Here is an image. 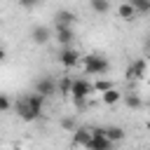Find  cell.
<instances>
[{
    "mask_svg": "<svg viewBox=\"0 0 150 150\" xmlns=\"http://www.w3.org/2000/svg\"><path fill=\"white\" fill-rule=\"evenodd\" d=\"M61 129H63V131H75V129H77L75 117H63V120H61Z\"/></svg>",
    "mask_w": 150,
    "mask_h": 150,
    "instance_id": "ac0fdd59",
    "label": "cell"
},
{
    "mask_svg": "<svg viewBox=\"0 0 150 150\" xmlns=\"http://www.w3.org/2000/svg\"><path fill=\"white\" fill-rule=\"evenodd\" d=\"M35 94H40L42 98H49L56 94V80L52 75H42L35 80Z\"/></svg>",
    "mask_w": 150,
    "mask_h": 150,
    "instance_id": "5b68a950",
    "label": "cell"
},
{
    "mask_svg": "<svg viewBox=\"0 0 150 150\" xmlns=\"http://www.w3.org/2000/svg\"><path fill=\"white\" fill-rule=\"evenodd\" d=\"M54 38H56L59 45H63V47H73L75 30H73V26H54Z\"/></svg>",
    "mask_w": 150,
    "mask_h": 150,
    "instance_id": "52a82bcc",
    "label": "cell"
},
{
    "mask_svg": "<svg viewBox=\"0 0 150 150\" xmlns=\"http://www.w3.org/2000/svg\"><path fill=\"white\" fill-rule=\"evenodd\" d=\"M77 16L70 9H56L54 12V26H75Z\"/></svg>",
    "mask_w": 150,
    "mask_h": 150,
    "instance_id": "ba28073f",
    "label": "cell"
},
{
    "mask_svg": "<svg viewBox=\"0 0 150 150\" xmlns=\"http://www.w3.org/2000/svg\"><path fill=\"white\" fill-rule=\"evenodd\" d=\"M30 40H33L35 45H47V42L52 40V28H47V26H35V28L30 30Z\"/></svg>",
    "mask_w": 150,
    "mask_h": 150,
    "instance_id": "9c48e42d",
    "label": "cell"
},
{
    "mask_svg": "<svg viewBox=\"0 0 150 150\" xmlns=\"http://www.w3.org/2000/svg\"><path fill=\"white\" fill-rule=\"evenodd\" d=\"M101 98H103V103H105V105H115L117 101H122V94H120V91L112 87V89L103 91V94H101Z\"/></svg>",
    "mask_w": 150,
    "mask_h": 150,
    "instance_id": "5bb4252c",
    "label": "cell"
},
{
    "mask_svg": "<svg viewBox=\"0 0 150 150\" xmlns=\"http://www.w3.org/2000/svg\"><path fill=\"white\" fill-rule=\"evenodd\" d=\"M103 134H105V138H108L110 143H117V141H122V138H124V129H122V127H117V124L103 127Z\"/></svg>",
    "mask_w": 150,
    "mask_h": 150,
    "instance_id": "7c38bea8",
    "label": "cell"
},
{
    "mask_svg": "<svg viewBox=\"0 0 150 150\" xmlns=\"http://www.w3.org/2000/svg\"><path fill=\"white\" fill-rule=\"evenodd\" d=\"M127 2H134V0H127Z\"/></svg>",
    "mask_w": 150,
    "mask_h": 150,
    "instance_id": "7402d4cb",
    "label": "cell"
},
{
    "mask_svg": "<svg viewBox=\"0 0 150 150\" xmlns=\"http://www.w3.org/2000/svg\"><path fill=\"white\" fill-rule=\"evenodd\" d=\"M19 5H21V7H26V9H33V7H38V5H40V0H19Z\"/></svg>",
    "mask_w": 150,
    "mask_h": 150,
    "instance_id": "ffe728a7",
    "label": "cell"
},
{
    "mask_svg": "<svg viewBox=\"0 0 150 150\" xmlns=\"http://www.w3.org/2000/svg\"><path fill=\"white\" fill-rule=\"evenodd\" d=\"M117 16H120L122 21H131V19L136 16V9H134V5L124 0V2H122V5L117 7Z\"/></svg>",
    "mask_w": 150,
    "mask_h": 150,
    "instance_id": "4fadbf2b",
    "label": "cell"
},
{
    "mask_svg": "<svg viewBox=\"0 0 150 150\" xmlns=\"http://www.w3.org/2000/svg\"><path fill=\"white\" fill-rule=\"evenodd\" d=\"M145 75V59H136V61H131L129 63V68H127V77L131 80H138V77H143Z\"/></svg>",
    "mask_w": 150,
    "mask_h": 150,
    "instance_id": "30bf717a",
    "label": "cell"
},
{
    "mask_svg": "<svg viewBox=\"0 0 150 150\" xmlns=\"http://www.w3.org/2000/svg\"><path fill=\"white\" fill-rule=\"evenodd\" d=\"M108 89H112V82L110 80H98V82H94V91H108Z\"/></svg>",
    "mask_w": 150,
    "mask_h": 150,
    "instance_id": "e0dca14e",
    "label": "cell"
},
{
    "mask_svg": "<svg viewBox=\"0 0 150 150\" xmlns=\"http://www.w3.org/2000/svg\"><path fill=\"white\" fill-rule=\"evenodd\" d=\"M2 59H5V49H0V61H2Z\"/></svg>",
    "mask_w": 150,
    "mask_h": 150,
    "instance_id": "44dd1931",
    "label": "cell"
},
{
    "mask_svg": "<svg viewBox=\"0 0 150 150\" xmlns=\"http://www.w3.org/2000/svg\"><path fill=\"white\" fill-rule=\"evenodd\" d=\"M56 59H59V63H61L63 68H75V66L80 63L82 56H80V52H77L75 47H63V49L59 52Z\"/></svg>",
    "mask_w": 150,
    "mask_h": 150,
    "instance_id": "8992f818",
    "label": "cell"
},
{
    "mask_svg": "<svg viewBox=\"0 0 150 150\" xmlns=\"http://www.w3.org/2000/svg\"><path fill=\"white\" fill-rule=\"evenodd\" d=\"M124 101H127V105H129V108H141V105H143V101H141V96H138V94H127V96H124Z\"/></svg>",
    "mask_w": 150,
    "mask_h": 150,
    "instance_id": "2e32d148",
    "label": "cell"
},
{
    "mask_svg": "<svg viewBox=\"0 0 150 150\" xmlns=\"http://www.w3.org/2000/svg\"><path fill=\"white\" fill-rule=\"evenodd\" d=\"M89 138H91V129H87V127H77V129L73 131V145H80V148H87V143H89Z\"/></svg>",
    "mask_w": 150,
    "mask_h": 150,
    "instance_id": "8fae6325",
    "label": "cell"
},
{
    "mask_svg": "<svg viewBox=\"0 0 150 150\" xmlns=\"http://www.w3.org/2000/svg\"><path fill=\"white\" fill-rule=\"evenodd\" d=\"M14 110H16V115L23 120V122H35L40 115L35 112V108L30 105V101H28V94L26 96H19L16 101H14Z\"/></svg>",
    "mask_w": 150,
    "mask_h": 150,
    "instance_id": "3957f363",
    "label": "cell"
},
{
    "mask_svg": "<svg viewBox=\"0 0 150 150\" xmlns=\"http://www.w3.org/2000/svg\"><path fill=\"white\" fill-rule=\"evenodd\" d=\"M91 91H94V84H91L89 80H84V77H73V80H70V96H73V101H75L77 105H82L84 98H87Z\"/></svg>",
    "mask_w": 150,
    "mask_h": 150,
    "instance_id": "7a4b0ae2",
    "label": "cell"
},
{
    "mask_svg": "<svg viewBox=\"0 0 150 150\" xmlns=\"http://www.w3.org/2000/svg\"><path fill=\"white\" fill-rule=\"evenodd\" d=\"M89 7L96 12V14H105L110 9V2L108 0H89Z\"/></svg>",
    "mask_w": 150,
    "mask_h": 150,
    "instance_id": "9a60e30c",
    "label": "cell"
},
{
    "mask_svg": "<svg viewBox=\"0 0 150 150\" xmlns=\"http://www.w3.org/2000/svg\"><path fill=\"white\" fill-rule=\"evenodd\" d=\"M82 68L87 75H103V73H108L110 63L101 54H87V56H82Z\"/></svg>",
    "mask_w": 150,
    "mask_h": 150,
    "instance_id": "6da1fadb",
    "label": "cell"
},
{
    "mask_svg": "<svg viewBox=\"0 0 150 150\" xmlns=\"http://www.w3.org/2000/svg\"><path fill=\"white\" fill-rule=\"evenodd\" d=\"M84 150H112V143L105 138L103 127L91 129V138H89V143H87V148H84Z\"/></svg>",
    "mask_w": 150,
    "mask_h": 150,
    "instance_id": "277c9868",
    "label": "cell"
},
{
    "mask_svg": "<svg viewBox=\"0 0 150 150\" xmlns=\"http://www.w3.org/2000/svg\"><path fill=\"white\" fill-rule=\"evenodd\" d=\"M12 108V101H9V96L7 94H0V112H7Z\"/></svg>",
    "mask_w": 150,
    "mask_h": 150,
    "instance_id": "d6986e66",
    "label": "cell"
}]
</instances>
